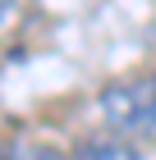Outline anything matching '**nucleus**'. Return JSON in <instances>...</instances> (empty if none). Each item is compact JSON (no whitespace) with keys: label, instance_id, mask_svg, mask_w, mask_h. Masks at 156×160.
I'll list each match as a JSON object with an SVG mask.
<instances>
[{"label":"nucleus","instance_id":"4","mask_svg":"<svg viewBox=\"0 0 156 160\" xmlns=\"http://www.w3.org/2000/svg\"><path fill=\"white\" fill-rule=\"evenodd\" d=\"M5 18H14V0H0V23Z\"/></svg>","mask_w":156,"mask_h":160},{"label":"nucleus","instance_id":"1","mask_svg":"<svg viewBox=\"0 0 156 160\" xmlns=\"http://www.w3.org/2000/svg\"><path fill=\"white\" fill-rule=\"evenodd\" d=\"M101 119L120 133H152L156 128V78H129L101 92Z\"/></svg>","mask_w":156,"mask_h":160},{"label":"nucleus","instance_id":"3","mask_svg":"<svg viewBox=\"0 0 156 160\" xmlns=\"http://www.w3.org/2000/svg\"><path fill=\"white\" fill-rule=\"evenodd\" d=\"M0 160H69L51 147H28V142H14V147H0Z\"/></svg>","mask_w":156,"mask_h":160},{"label":"nucleus","instance_id":"2","mask_svg":"<svg viewBox=\"0 0 156 160\" xmlns=\"http://www.w3.org/2000/svg\"><path fill=\"white\" fill-rule=\"evenodd\" d=\"M73 160H143V151L120 137H92V142L73 147Z\"/></svg>","mask_w":156,"mask_h":160}]
</instances>
